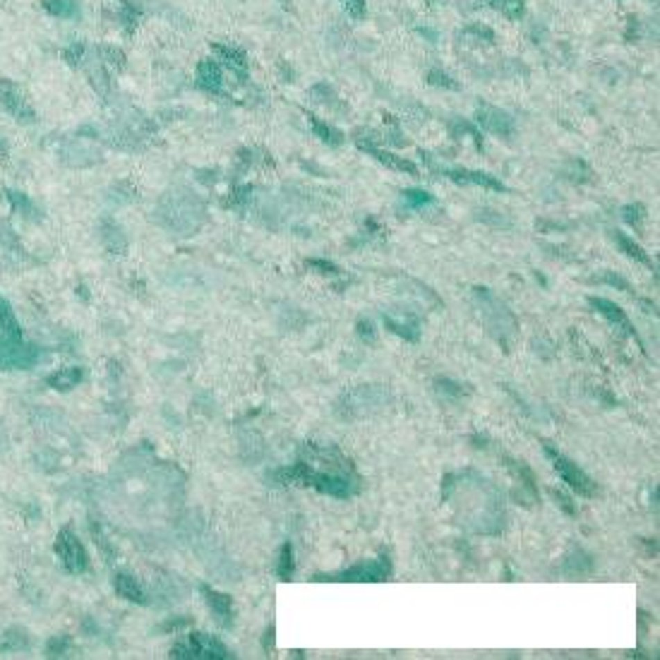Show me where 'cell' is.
<instances>
[{
  "instance_id": "6da1fadb",
  "label": "cell",
  "mask_w": 660,
  "mask_h": 660,
  "mask_svg": "<svg viewBox=\"0 0 660 660\" xmlns=\"http://www.w3.org/2000/svg\"><path fill=\"white\" fill-rule=\"evenodd\" d=\"M545 452H548V457L552 459V466H555V471L559 473V478H562L564 483L569 485V488L576 490L579 495H584V497L593 495V492H595L593 480H591L589 475H586L584 471L579 468V466L572 464L567 457H562V454L555 452V449H550V447H545Z\"/></svg>"
},
{
  "instance_id": "7a4b0ae2",
  "label": "cell",
  "mask_w": 660,
  "mask_h": 660,
  "mask_svg": "<svg viewBox=\"0 0 660 660\" xmlns=\"http://www.w3.org/2000/svg\"><path fill=\"white\" fill-rule=\"evenodd\" d=\"M0 103H3V106L8 108L17 120H24V123H31V120H34V108H31V103L27 101L22 89H19L17 85H12V82H8V80L0 82Z\"/></svg>"
},
{
  "instance_id": "3957f363",
  "label": "cell",
  "mask_w": 660,
  "mask_h": 660,
  "mask_svg": "<svg viewBox=\"0 0 660 660\" xmlns=\"http://www.w3.org/2000/svg\"><path fill=\"white\" fill-rule=\"evenodd\" d=\"M176 656H190V658H226L228 651L214 638L204 636V634H192L187 643L176 646Z\"/></svg>"
},
{
  "instance_id": "277c9868",
  "label": "cell",
  "mask_w": 660,
  "mask_h": 660,
  "mask_svg": "<svg viewBox=\"0 0 660 660\" xmlns=\"http://www.w3.org/2000/svg\"><path fill=\"white\" fill-rule=\"evenodd\" d=\"M56 550H58V555L62 557V562H65V567L70 569V572H82V569L87 567L85 548L80 545V541H77V538L72 536L70 531L60 533V538H58V543H56Z\"/></svg>"
},
{
  "instance_id": "5b68a950",
  "label": "cell",
  "mask_w": 660,
  "mask_h": 660,
  "mask_svg": "<svg viewBox=\"0 0 660 660\" xmlns=\"http://www.w3.org/2000/svg\"><path fill=\"white\" fill-rule=\"evenodd\" d=\"M478 120L483 123L485 130L497 133V135H511V130H514V123H511L509 115H507L505 111H500V108H492V106L480 108Z\"/></svg>"
},
{
  "instance_id": "8992f818",
  "label": "cell",
  "mask_w": 660,
  "mask_h": 660,
  "mask_svg": "<svg viewBox=\"0 0 660 660\" xmlns=\"http://www.w3.org/2000/svg\"><path fill=\"white\" fill-rule=\"evenodd\" d=\"M221 82H223L221 65H219L217 60H212V58H204L200 67H197V85L207 89V92H219Z\"/></svg>"
},
{
  "instance_id": "52a82bcc",
  "label": "cell",
  "mask_w": 660,
  "mask_h": 660,
  "mask_svg": "<svg viewBox=\"0 0 660 660\" xmlns=\"http://www.w3.org/2000/svg\"><path fill=\"white\" fill-rule=\"evenodd\" d=\"M591 305H593L595 310L600 312V315H605L607 319H610L612 324H617V327H622L625 332H629V334L636 337V332H634V327L629 324V317L622 312L620 305H615L612 301H605V298H591Z\"/></svg>"
},
{
  "instance_id": "ba28073f",
  "label": "cell",
  "mask_w": 660,
  "mask_h": 660,
  "mask_svg": "<svg viewBox=\"0 0 660 660\" xmlns=\"http://www.w3.org/2000/svg\"><path fill=\"white\" fill-rule=\"evenodd\" d=\"M384 574H387L384 562H365V564H358V567L348 569V572H344L341 579H348V581H353V579H358V581H365V579L377 581V579H384Z\"/></svg>"
},
{
  "instance_id": "9c48e42d",
  "label": "cell",
  "mask_w": 660,
  "mask_h": 660,
  "mask_svg": "<svg viewBox=\"0 0 660 660\" xmlns=\"http://www.w3.org/2000/svg\"><path fill=\"white\" fill-rule=\"evenodd\" d=\"M447 176L457 183H475V185H485V187H490V190H505L500 180H495V178L485 176V173H478V171H449Z\"/></svg>"
},
{
  "instance_id": "30bf717a",
  "label": "cell",
  "mask_w": 660,
  "mask_h": 660,
  "mask_svg": "<svg viewBox=\"0 0 660 660\" xmlns=\"http://www.w3.org/2000/svg\"><path fill=\"white\" fill-rule=\"evenodd\" d=\"M115 591H118V593L123 595V598L135 600V603H144L142 589H139V586L135 584L133 576H128V574H118V576H115Z\"/></svg>"
},
{
  "instance_id": "8fae6325",
  "label": "cell",
  "mask_w": 660,
  "mask_h": 660,
  "mask_svg": "<svg viewBox=\"0 0 660 660\" xmlns=\"http://www.w3.org/2000/svg\"><path fill=\"white\" fill-rule=\"evenodd\" d=\"M368 151H370V154L375 156V159H380L382 164H387V166H389V169H396V171H406V173H411V176H418V169H416V166L411 164V161H406V159H399V156L389 154V151L375 149V146H370V144H368Z\"/></svg>"
},
{
  "instance_id": "7c38bea8",
  "label": "cell",
  "mask_w": 660,
  "mask_h": 660,
  "mask_svg": "<svg viewBox=\"0 0 660 660\" xmlns=\"http://www.w3.org/2000/svg\"><path fill=\"white\" fill-rule=\"evenodd\" d=\"M87 72H89V77H92V85H94V89H96L99 94H103V96H106L108 89H111V80H108L106 70H103V62L94 58V60L89 62Z\"/></svg>"
},
{
  "instance_id": "4fadbf2b",
  "label": "cell",
  "mask_w": 660,
  "mask_h": 660,
  "mask_svg": "<svg viewBox=\"0 0 660 660\" xmlns=\"http://www.w3.org/2000/svg\"><path fill=\"white\" fill-rule=\"evenodd\" d=\"M207 603H209V607H212L214 612H217L219 620H223V617L230 615V598H228V595L207 591Z\"/></svg>"
},
{
  "instance_id": "5bb4252c",
  "label": "cell",
  "mask_w": 660,
  "mask_h": 660,
  "mask_svg": "<svg viewBox=\"0 0 660 660\" xmlns=\"http://www.w3.org/2000/svg\"><path fill=\"white\" fill-rule=\"evenodd\" d=\"M617 240H620L622 250H625V253L629 255V257H634V260H636V262H641V264H646V266H651V260H648V255L643 253V250L638 248V245L634 243V240H629V238H627L625 233H617Z\"/></svg>"
},
{
  "instance_id": "9a60e30c",
  "label": "cell",
  "mask_w": 660,
  "mask_h": 660,
  "mask_svg": "<svg viewBox=\"0 0 660 660\" xmlns=\"http://www.w3.org/2000/svg\"><path fill=\"white\" fill-rule=\"evenodd\" d=\"M0 329H3L8 337H17V334H19V327H17V322H15V315L10 312V307H8V303H5V301H0Z\"/></svg>"
},
{
  "instance_id": "2e32d148",
  "label": "cell",
  "mask_w": 660,
  "mask_h": 660,
  "mask_svg": "<svg viewBox=\"0 0 660 660\" xmlns=\"http://www.w3.org/2000/svg\"><path fill=\"white\" fill-rule=\"evenodd\" d=\"M217 53H221V56H223V60H226L230 67H235V70H240V72H243V70H245V65H248V60H245V56L240 53V51H235V49H226V46H217Z\"/></svg>"
},
{
  "instance_id": "e0dca14e",
  "label": "cell",
  "mask_w": 660,
  "mask_h": 660,
  "mask_svg": "<svg viewBox=\"0 0 660 660\" xmlns=\"http://www.w3.org/2000/svg\"><path fill=\"white\" fill-rule=\"evenodd\" d=\"M46 10L51 15H58V17H70V15H75V0H49Z\"/></svg>"
},
{
  "instance_id": "ac0fdd59",
  "label": "cell",
  "mask_w": 660,
  "mask_h": 660,
  "mask_svg": "<svg viewBox=\"0 0 660 660\" xmlns=\"http://www.w3.org/2000/svg\"><path fill=\"white\" fill-rule=\"evenodd\" d=\"M293 576V548L286 545L281 548V557H279V579H291Z\"/></svg>"
},
{
  "instance_id": "d6986e66",
  "label": "cell",
  "mask_w": 660,
  "mask_h": 660,
  "mask_svg": "<svg viewBox=\"0 0 660 660\" xmlns=\"http://www.w3.org/2000/svg\"><path fill=\"white\" fill-rule=\"evenodd\" d=\"M310 123H312V128H315V133L319 135V137L324 139V142H329V144H339V142H341V135H339L334 128H329V125L319 123L317 118H310Z\"/></svg>"
},
{
  "instance_id": "ffe728a7",
  "label": "cell",
  "mask_w": 660,
  "mask_h": 660,
  "mask_svg": "<svg viewBox=\"0 0 660 660\" xmlns=\"http://www.w3.org/2000/svg\"><path fill=\"white\" fill-rule=\"evenodd\" d=\"M495 8H500L507 17H518L521 15V0H492Z\"/></svg>"
},
{
  "instance_id": "44dd1931",
  "label": "cell",
  "mask_w": 660,
  "mask_h": 660,
  "mask_svg": "<svg viewBox=\"0 0 660 660\" xmlns=\"http://www.w3.org/2000/svg\"><path fill=\"white\" fill-rule=\"evenodd\" d=\"M346 12L350 15L353 19H360L365 15V0H341Z\"/></svg>"
},
{
  "instance_id": "7402d4cb",
  "label": "cell",
  "mask_w": 660,
  "mask_h": 660,
  "mask_svg": "<svg viewBox=\"0 0 660 660\" xmlns=\"http://www.w3.org/2000/svg\"><path fill=\"white\" fill-rule=\"evenodd\" d=\"M406 200H408V204H413V207H421V204L432 202V197L423 190H406Z\"/></svg>"
},
{
  "instance_id": "603a6c76",
  "label": "cell",
  "mask_w": 660,
  "mask_h": 660,
  "mask_svg": "<svg viewBox=\"0 0 660 660\" xmlns=\"http://www.w3.org/2000/svg\"><path fill=\"white\" fill-rule=\"evenodd\" d=\"M430 82H432V85H442V87H452V89L457 87L452 80H447V75H444V72H430Z\"/></svg>"
},
{
  "instance_id": "cb8c5ba5",
  "label": "cell",
  "mask_w": 660,
  "mask_h": 660,
  "mask_svg": "<svg viewBox=\"0 0 660 660\" xmlns=\"http://www.w3.org/2000/svg\"><path fill=\"white\" fill-rule=\"evenodd\" d=\"M428 3H434V0H428Z\"/></svg>"
}]
</instances>
